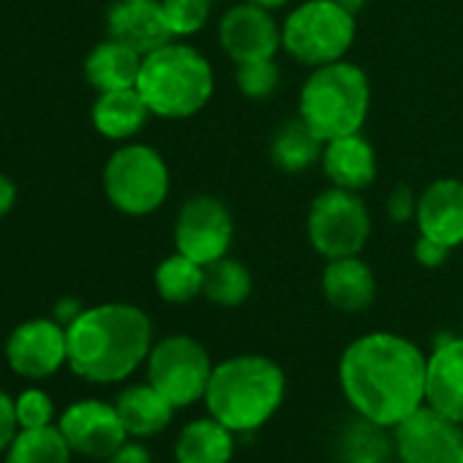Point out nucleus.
<instances>
[{
    "instance_id": "nucleus-1",
    "label": "nucleus",
    "mask_w": 463,
    "mask_h": 463,
    "mask_svg": "<svg viewBox=\"0 0 463 463\" xmlns=\"http://www.w3.org/2000/svg\"><path fill=\"white\" fill-rule=\"evenodd\" d=\"M428 354L390 330L363 333L338 357V387L354 414L395 428L425 406Z\"/></svg>"
},
{
    "instance_id": "nucleus-2",
    "label": "nucleus",
    "mask_w": 463,
    "mask_h": 463,
    "mask_svg": "<svg viewBox=\"0 0 463 463\" xmlns=\"http://www.w3.org/2000/svg\"><path fill=\"white\" fill-rule=\"evenodd\" d=\"M69 368L90 384H120L147 360L156 330L134 303H99L66 327Z\"/></svg>"
},
{
    "instance_id": "nucleus-3",
    "label": "nucleus",
    "mask_w": 463,
    "mask_h": 463,
    "mask_svg": "<svg viewBox=\"0 0 463 463\" xmlns=\"http://www.w3.org/2000/svg\"><path fill=\"white\" fill-rule=\"evenodd\" d=\"M287 371L268 354L246 352L215 363L202 398L210 417L238 436L262 430L287 401Z\"/></svg>"
},
{
    "instance_id": "nucleus-4",
    "label": "nucleus",
    "mask_w": 463,
    "mask_h": 463,
    "mask_svg": "<svg viewBox=\"0 0 463 463\" xmlns=\"http://www.w3.org/2000/svg\"><path fill=\"white\" fill-rule=\"evenodd\" d=\"M137 90L142 93L153 118L188 120L213 99V63L188 42L175 39L142 58Z\"/></svg>"
},
{
    "instance_id": "nucleus-5",
    "label": "nucleus",
    "mask_w": 463,
    "mask_h": 463,
    "mask_svg": "<svg viewBox=\"0 0 463 463\" xmlns=\"http://www.w3.org/2000/svg\"><path fill=\"white\" fill-rule=\"evenodd\" d=\"M371 112V80L357 66L344 61L311 69L298 96V118L322 139L363 131Z\"/></svg>"
},
{
    "instance_id": "nucleus-6",
    "label": "nucleus",
    "mask_w": 463,
    "mask_h": 463,
    "mask_svg": "<svg viewBox=\"0 0 463 463\" xmlns=\"http://www.w3.org/2000/svg\"><path fill=\"white\" fill-rule=\"evenodd\" d=\"M357 39V17L338 0H303L281 23V50L300 66L344 61Z\"/></svg>"
},
{
    "instance_id": "nucleus-7",
    "label": "nucleus",
    "mask_w": 463,
    "mask_h": 463,
    "mask_svg": "<svg viewBox=\"0 0 463 463\" xmlns=\"http://www.w3.org/2000/svg\"><path fill=\"white\" fill-rule=\"evenodd\" d=\"M101 188L118 213L131 218L153 215L169 199V164L153 145L123 142L104 164Z\"/></svg>"
},
{
    "instance_id": "nucleus-8",
    "label": "nucleus",
    "mask_w": 463,
    "mask_h": 463,
    "mask_svg": "<svg viewBox=\"0 0 463 463\" xmlns=\"http://www.w3.org/2000/svg\"><path fill=\"white\" fill-rule=\"evenodd\" d=\"M371 210L357 191L330 185L308 204L306 235L311 249L325 262L363 254L365 243L371 241Z\"/></svg>"
},
{
    "instance_id": "nucleus-9",
    "label": "nucleus",
    "mask_w": 463,
    "mask_h": 463,
    "mask_svg": "<svg viewBox=\"0 0 463 463\" xmlns=\"http://www.w3.org/2000/svg\"><path fill=\"white\" fill-rule=\"evenodd\" d=\"M213 368L215 363L207 346L188 333H172V335L158 338L145 360L147 382L177 411L191 409L194 403L204 398Z\"/></svg>"
},
{
    "instance_id": "nucleus-10",
    "label": "nucleus",
    "mask_w": 463,
    "mask_h": 463,
    "mask_svg": "<svg viewBox=\"0 0 463 463\" xmlns=\"http://www.w3.org/2000/svg\"><path fill=\"white\" fill-rule=\"evenodd\" d=\"M172 238L175 251L207 268L229 257L232 241H235V215L221 196L194 194L177 210Z\"/></svg>"
},
{
    "instance_id": "nucleus-11",
    "label": "nucleus",
    "mask_w": 463,
    "mask_h": 463,
    "mask_svg": "<svg viewBox=\"0 0 463 463\" xmlns=\"http://www.w3.org/2000/svg\"><path fill=\"white\" fill-rule=\"evenodd\" d=\"M6 363L9 368L31 382L55 376L69 365V335L66 325L55 317H36L17 325L6 338Z\"/></svg>"
},
{
    "instance_id": "nucleus-12",
    "label": "nucleus",
    "mask_w": 463,
    "mask_h": 463,
    "mask_svg": "<svg viewBox=\"0 0 463 463\" xmlns=\"http://www.w3.org/2000/svg\"><path fill=\"white\" fill-rule=\"evenodd\" d=\"M392 444L401 463H460L463 425L425 403L392 428Z\"/></svg>"
},
{
    "instance_id": "nucleus-13",
    "label": "nucleus",
    "mask_w": 463,
    "mask_h": 463,
    "mask_svg": "<svg viewBox=\"0 0 463 463\" xmlns=\"http://www.w3.org/2000/svg\"><path fill=\"white\" fill-rule=\"evenodd\" d=\"M58 428L66 436L74 455L90 460H107L131 436L118 414V406L101 398H82L63 409Z\"/></svg>"
},
{
    "instance_id": "nucleus-14",
    "label": "nucleus",
    "mask_w": 463,
    "mask_h": 463,
    "mask_svg": "<svg viewBox=\"0 0 463 463\" xmlns=\"http://www.w3.org/2000/svg\"><path fill=\"white\" fill-rule=\"evenodd\" d=\"M218 42L235 66L276 58L281 50V23H276L270 9L243 0L221 14Z\"/></svg>"
},
{
    "instance_id": "nucleus-15",
    "label": "nucleus",
    "mask_w": 463,
    "mask_h": 463,
    "mask_svg": "<svg viewBox=\"0 0 463 463\" xmlns=\"http://www.w3.org/2000/svg\"><path fill=\"white\" fill-rule=\"evenodd\" d=\"M417 235L447 246L449 251L463 246V180L436 177L417 196Z\"/></svg>"
},
{
    "instance_id": "nucleus-16",
    "label": "nucleus",
    "mask_w": 463,
    "mask_h": 463,
    "mask_svg": "<svg viewBox=\"0 0 463 463\" xmlns=\"http://www.w3.org/2000/svg\"><path fill=\"white\" fill-rule=\"evenodd\" d=\"M425 403L463 425V335L436 338L428 354Z\"/></svg>"
},
{
    "instance_id": "nucleus-17",
    "label": "nucleus",
    "mask_w": 463,
    "mask_h": 463,
    "mask_svg": "<svg viewBox=\"0 0 463 463\" xmlns=\"http://www.w3.org/2000/svg\"><path fill=\"white\" fill-rule=\"evenodd\" d=\"M107 36L137 50L142 58L175 42L161 0H115L107 12Z\"/></svg>"
},
{
    "instance_id": "nucleus-18",
    "label": "nucleus",
    "mask_w": 463,
    "mask_h": 463,
    "mask_svg": "<svg viewBox=\"0 0 463 463\" xmlns=\"http://www.w3.org/2000/svg\"><path fill=\"white\" fill-rule=\"evenodd\" d=\"M319 166H322L325 177L330 180V185L357 191V194L371 188L379 175L376 147L360 131L325 142Z\"/></svg>"
},
{
    "instance_id": "nucleus-19",
    "label": "nucleus",
    "mask_w": 463,
    "mask_h": 463,
    "mask_svg": "<svg viewBox=\"0 0 463 463\" xmlns=\"http://www.w3.org/2000/svg\"><path fill=\"white\" fill-rule=\"evenodd\" d=\"M322 298L341 314H365L379 295L373 268L357 254L344 260H330L319 279Z\"/></svg>"
},
{
    "instance_id": "nucleus-20",
    "label": "nucleus",
    "mask_w": 463,
    "mask_h": 463,
    "mask_svg": "<svg viewBox=\"0 0 463 463\" xmlns=\"http://www.w3.org/2000/svg\"><path fill=\"white\" fill-rule=\"evenodd\" d=\"M238 447V433L229 430L215 417L188 420L172 447L175 463H232Z\"/></svg>"
},
{
    "instance_id": "nucleus-21",
    "label": "nucleus",
    "mask_w": 463,
    "mask_h": 463,
    "mask_svg": "<svg viewBox=\"0 0 463 463\" xmlns=\"http://www.w3.org/2000/svg\"><path fill=\"white\" fill-rule=\"evenodd\" d=\"M150 109L137 88L99 93L90 109L93 128L112 142H131L150 120Z\"/></svg>"
},
{
    "instance_id": "nucleus-22",
    "label": "nucleus",
    "mask_w": 463,
    "mask_h": 463,
    "mask_svg": "<svg viewBox=\"0 0 463 463\" xmlns=\"http://www.w3.org/2000/svg\"><path fill=\"white\" fill-rule=\"evenodd\" d=\"M115 406L131 439H150L164 433L177 411L147 379L123 387L115 398Z\"/></svg>"
},
{
    "instance_id": "nucleus-23",
    "label": "nucleus",
    "mask_w": 463,
    "mask_h": 463,
    "mask_svg": "<svg viewBox=\"0 0 463 463\" xmlns=\"http://www.w3.org/2000/svg\"><path fill=\"white\" fill-rule=\"evenodd\" d=\"M85 80L96 93L107 90H123V88H137L139 71H142V55L123 42L107 36L99 42L88 58H85Z\"/></svg>"
},
{
    "instance_id": "nucleus-24",
    "label": "nucleus",
    "mask_w": 463,
    "mask_h": 463,
    "mask_svg": "<svg viewBox=\"0 0 463 463\" xmlns=\"http://www.w3.org/2000/svg\"><path fill=\"white\" fill-rule=\"evenodd\" d=\"M395 455L392 428L354 414L338 436V463H384Z\"/></svg>"
},
{
    "instance_id": "nucleus-25",
    "label": "nucleus",
    "mask_w": 463,
    "mask_h": 463,
    "mask_svg": "<svg viewBox=\"0 0 463 463\" xmlns=\"http://www.w3.org/2000/svg\"><path fill=\"white\" fill-rule=\"evenodd\" d=\"M322 150H325V142L300 118L281 123L270 142V158L276 169L287 175H300L317 166L322 161Z\"/></svg>"
},
{
    "instance_id": "nucleus-26",
    "label": "nucleus",
    "mask_w": 463,
    "mask_h": 463,
    "mask_svg": "<svg viewBox=\"0 0 463 463\" xmlns=\"http://www.w3.org/2000/svg\"><path fill=\"white\" fill-rule=\"evenodd\" d=\"M204 265L194 262L191 257L175 251L164 257L153 273L156 292L169 306H188L204 295Z\"/></svg>"
},
{
    "instance_id": "nucleus-27",
    "label": "nucleus",
    "mask_w": 463,
    "mask_h": 463,
    "mask_svg": "<svg viewBox=\"0 0 463 463\" xmlns=\"http://www.w3.org/2000/svg\"><path fill=\"white\" fill-rule=\"evenodd\" d=\"M254 292V276L241 260L223 257L204 270V300L218 308H238Z\"/></svg>"
},
{
    "instance_id": "nucleus-28",
    "label": "nucleus",
    "mask_w": 463,
    "mask_h": 463,
    "mask_svg": "<svg viewBox=\"0 0 463 463\" xmlns=\"http://www.w3.org/2000/svg\"><path fill=\"white\" fill-rule=\"evenodd\" d=\"M74 449L58 425L20 428L12 447L4 452V463H71Z\"/></svg>"
},
{
    "instance_id": "nucleus-29",
    "label": "nucleus",
    "mask_w": 463,
    "mask_h": 463,
    "mask_svg": "<svg viewBox=\"0 0 463 463\" xmlns=\"http://www.w3.org/2000/svg\"><path fill=\"white\" fill-rule=\"evenodd\" d=\"M166 25L175 39L185 42L204 31L213 14V0H161Z\"/></svg>"
},
{
    "instance_id": "nucleus-30",
    "label": "nucleus",
    "mask_w": 463,
    "mask_h": 463,
    "mask_svg": "<svg viewBox=\"0 0 463 463\" xmlns=\"http://www.w3.org/2000/svg\"><path fill=\"white\" fill-rule=\"evenodd\" d=\"M235 85L238 90L251 99V101H265L273 99L276 90L281 88V69L276 58L265 61H251V63H238L235 66Z\"/></svg>"
},
{
    "instance_id": "nucleus-31",
    "label": "nucleus",
    "mask_w": 463,
    "mask_h": 463,
    "mask_svg": "<svg viewBox=\"0 0 463 463\" xmlns=\"http://www.w3.org/2000/svg\"><path fill=\"white\" fill-rule=\"evenodd\" d=\"M17 420L20 428H44V425H55V401L50 398V392H44L42 387H28L23 390L17 398Z\"/></svg>"
},
{
    "instance_id": "nucleus-32",
    "label": "nucleus",
    "mask_w": 463,
    "mask_h": 463,
    "mask_svg": "<svg viewBox=\"0 0 463 463\" xmlns=\"http://www.w3.org/2000/svg\"><path fill=\"white\" fill-rule=\"evenodd\" d=\"M417 196L420 194H414L411 185H406V183L392 185L390 194H387V199H384L387 218L392 223H409V221H414V215H417Z\"/></svg>"
},
{
    "instance_id": "nucleus-33",
    "label": "nucleus",
    "mask_w": 463,
    "mask_h": 463,
    "mask_svg": "<svg viewBox=\"0 0 463 463\" xmlns=\"http://www.w3.org/2000/svg\"><path fill=\"white\" fill-rule=\"evenodd\" d=\"M17 433H20L17 403H14V398L6 390H0V455H4L12 447Z\"/></svg>"
},
{
    "instance_id": "nucleus-34",
    "label": "nucleus",
    "mask_w": 463,
    "mask_h": 463,
    "mask_svg": "<svg viewBox=\"0 0 463 463\" xmlns=\"http://www.w3.org/2000/svg\"><path fill=\"white\" fill-rule=\"evenodd\" d=\"M411 254H414V260H417L422 268H428V270L441 268V265L452 257V251H449L447 246H441V243H436V241H428V238H422V235H417Z\"/></svg>"
},
{
    "instance_id": "nucleus-35",
    "label": "nucleus",
    "mask_w": 463,
    "mask_h": 463,
    "mask_svg": "<svg viewBox=\"0 0 463 463\" xmlns=\"http://www.w3.org/2000/svg\"><path fill=\"white\" fill-rule=\"evenodd\" d=\"M107 463H153V455H150V449L142 444V439H128L123 447H118V449L107 458Z\"/></svg>"
},
{
    "instance_id": "nucleus-36",
    "label": "nucleus",
    "mask_w": 463,
    "mask_h": 463,
    "mask_svg": "<svg viewBox=\"0 0 463 463\" xmlns=\"http://www.w3.org/2000/svg\"><path fill=\"white\" fill-rule=\"evenodd\" d=\"M17 204V185L9 175L0 172V218H6Z\"/></svg>"
},
{
    "instance_id": "nucleus-37",
    "label": "nucleus",
    "mask_w": 463,
    "mask_h": 463,
    "mask_svg": "<svg viewBox=\"0 0 463 463\" xmlns=\"http://www.w3.org/2000/svg\"><path fill=\"white\" fill-rule=\"evenodd\" d=\"M80 314H82V306H80V300H74V298L58 300V303H55V311H52V317H55L61 325H66V327H69Z\"/></svg>"
},
{
    "instance_id": "nucleus-38",
    "label": "nucleus",
    "mask_w": 463,
    "mask_h": 463,
    "mask_svg": "<svg viewBox=\"0 0 463 463\" xmlns=\"http://www.w3.org/2000/svg\"><path fill=\"white\" fill-rule=\"evenodd\" d=\"M249 4H257V6L270 9V12H279V9H284L287 4H292V0H249Z\"/></svg>"
},
{
    "instance_id": "nucleus-39",
    "label": "nucleus",
    "mask_w": 463,
    "mask_h": 463,
    "mask_svg": "<svg viewBox=\"0 0 463 463\" xmlns=\"http://www.w3.org/2000/svg\"><path fill=\"white\" fill-rule=\"evenodd\" d=\"M338 4H341V6H344L346 12H352V14L357 17V14H360V12L365 9V4H368V0H338Z\"/></svg>"
},
{
    "instance_id": "nucleus-40",
    "label": "nucleus",
    "mask_w": 463,
    "mask_h": 463,
    "mask_svg": "<svg viewBox=\"0 0 463 463\" xmlns=\"http://www.w3.org/2000/svg\"><path fill=\"white\" fill-rule=\"evenodd\" d=\"M384 463H401L398 458H390V460H384Z\"/></svg>"
},
{
    "instance_id": "nucleus-41",
    "label": "nucleus",
    "mask_w": 463,
    "mask_h": 463,
    "mask_svg": "<svg viewBox=\"0 0 463 463\" xmlns=\"http://www.w3.org/2000/svg\"><path fill=\"white\" fill-rule=\"evenodd\" d=\"M460 463H463V449H460Z\"/></svg>"
}]
</instances>
